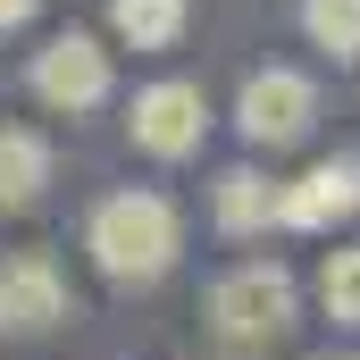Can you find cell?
<instances>
[{"instance_id":"cell-1","label":"cell","mask_w":360,"mask_h":360,"mask_svg":"<svg viewBox=\"0 0 360 360\" xmlns=\"http://www.w3.org/2000/svg\"><path fill=\"white\" fill-rule=\"evenodd\" d=\"M84 252L101 260V276H117V285H160V276L176 269V252H184V218H176L168 193L126 184V193H109V201L92 210Z\"/></svg>"},{"instance_id":"cell-2","label":"cell","mask_w":360,"mask_h":360,"mask_svg":"<svg viewBox=\"0 0 360 360\" xmlns=\"http://www.w3.org/2000/svg\"><path fill=\"white\" fill-rule=\"evenodd\" d=\"M293 276L276 269V260H243V269H226L218 285H210V327L226 335V344H269V335H285L293 327Z\"/></svg>"},{"instance_id":"cell-3","label":"cell","mask_w":360,"mask_h":360,"mask_svg":"<svg viewBox=\"0 0 360 360\" xmlns=\"http://www.w3.org/2000/svg\"><path fill=\"white\" fill-rule=\"evenodd\" d=\"M25 84H34V101L42 109H59V117H84V109H101L109 101V51L92 42V34H51L42 51H34V68H25Z\"/></svg>"},{"instance_id":"cell-4","label":"cell","mask_w":360,"mask_h":360,"mask_svg":"<svg viewBox=\"0 0 360 360\" xmlns=\"http://www.w3.org/2000/svg\"><path fill=\"white\" fill-rule=\"evenodd\" d=\"M201 126H210V92L184 84V76L143 84V92H134V109H126V134H134V151H151V160H184V151H201Z\"/></svg>"},{"instance_id":"cell-5","label":"cell","mask_w":360,"mask_h":360,"mask_svg":"<svg viewBox=\"0 0 360 360\" xmlns=\"http://www.w3.org/2000/svg\"><path fill=\"white\" fill-rule=\"evenodd\" d=\"M310 117H319V92H310L302 68H260V76H243V101H235L243 143L285 151V143H302V134H310Z\"/></svg>"},{"instance_id":"cell-6","label":"cell","mask_w":360,"mask_h":360,"mask_svg":"<svg viewBox=\"0 0 360 360\" xmlns=\"http://www.w3.org/2000/svg\"><path fill=\"white\" fill-rule=\"evenodd\" d=\"M68 319V276L51 252H8L0 260V335H51Z\"/></svg>"},{"instance_id":"cell-7","label":"cell","mask_w":360,"mask_h":360,"mask_svg":"<svg viewBox=\"0 0 360 360\" xmlns=\"http://www.w3.org/2000/svg\"><path fill=\"white\" fill-rule=\"evenodd\" d=\"M352 210H360V151L319 160L310 176L285 184V226H302V235H319V226H335V218H352Z\"/></svg>"},{"instance_id":"cell-8","label":"cell","mask_w":360,"mask_h":360,"mask_svg":"<svg viewBox=\"0 0 360 360\" xmlns=\"http://www.w3.org/2000/svg\"><path fill=\"white\" fill-rule=\"evenodd\" d=\"M210 201H218V226L226 235H260V226H285V184H269L260 168H226V176L210 184Z\"/></svg>"},{"instance_id":"cell-9","label":"cell","mask_w":360,"mask_h":360,"mask_svg":"<svg viewBox=\"0 0 360 360\" xmlns=\"http://www.w3.org/2000/svg\"><path fill=\"white\" fill-rule=\"evenodd\" d=\"M51 184V143L34 126H0V210H34Z\"/></svg>"},{"instance_id":"cell-10","label":"cell","mask_w":360,"mask_h":360,"mask_svg":"<svg viewBox=\"0 0 360 360\" xmlns=\"http://www.w3.org/2000/svg\"><path fill=\"white\" fill-rule=\"evenodd\" d=\"M109 34L126 51H168L184 34V0H109Z\"/></svg>"},{"instance_id":"cell-11","label":"cell","mask_w":360,"mask_h":360,"mask_svg":"<svg viewBox=\"0 0 360 360\" xmlns=\"http://www.w3.org/2000/svg\"><path fill=\"white\" fill-rule=\"evenodd\" d=\"M302 34L327 59H360V0H302Z\"/></svg>"},{"instance_id":"cell-12","label":"cell","mask_w":360,"mask_h":360,"mask_svg":"<svg viewBox=\"0 0 360 360\" xmlns=\"http://www.w3.org/2000/svg\"><path fill=\"white\" fill-rule=\"evenodd\" d=\"M319 302H327L335 327H360V243L327 252V269H319Z\"/></svg>"},{"instance_id":"cell-13","label":"cell","mask_w":360,"mask_h":360,"mask_svg":"<svg viewBox=\"0 0 360 360\" xmlns=\"http://www.w3.org/2000/svg\"><path fill=\"white\" fill-rule=\"evenodd\" d=\"M34 8H42V0H0V34H8V25H25Z\"/></svg>"},{"instance_id":"cell-14","label":"cell","mask_w":360,"mask_h":360,"mask_svg":"<svg viewBox=\"0 0 360 360\" xmlns=\"http://www.w3.org/2000/svg\"><path fill=\"white\" fill-rule=\"evenodd\" d=\"M344 360H360V352H344Z\"/></svg>"}]
</instances>
